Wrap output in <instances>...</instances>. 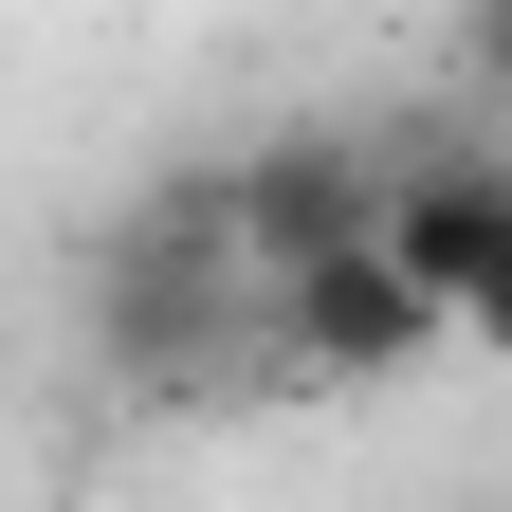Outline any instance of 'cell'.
I'll list each match as a JSON object with an SVG mask.
<instances>
[{"label":"cell","instance_id":"cell-1","mask_svg":"<svg viewBox=\"0 0 512 512\" xmlns=\"http://www.w3.org/2000/svg\"><path fill=\"white\" fill-rule=\"evenodd\" d=\"M476 74H494V92H512V0H476Z\"/></svg>","mask_w":512,"mask_h":512}]
</instances>
